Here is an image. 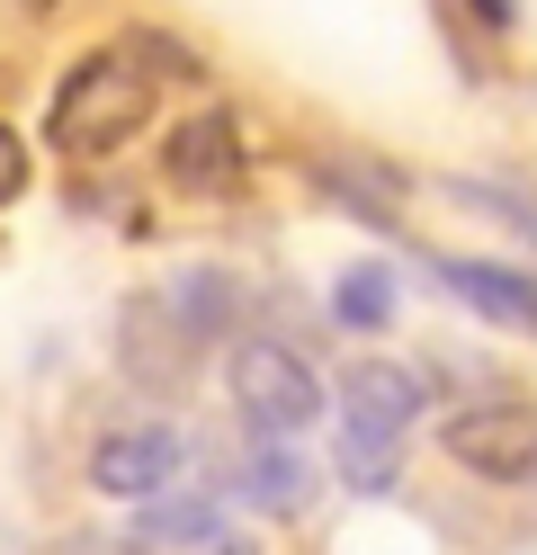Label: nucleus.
I'll list each match as a JSON object with an SVG mask.
<instances>
[{
    "label": "nucleus",
    "mask_w": 537,
    "mask_h": 555,
    "mask_svg": "<svg viewBox=\"0 0 537 555\" xmlns=\"http://www.w3.org/2000/svg\"><path fill=\"white\" fill-rule=\"evenodd\" d=\"M475 27H493V37H501V27H520V0H475Z\"/></svg>",
    "instance_id": "19"
},
{
    "label": "nucleus",
    "mask_w": 537,
    "mask_h": 555,
    "mask_svg": "<svg viewBox=\"0 0 537 555\" xmlns=\"http://www.w3.org/2000/svg\"><path fill=\"white\" fill-rule=\"evenodd\" d=\"M179 457H189V439H179L170 422H135V430H107L90 448V483L107 502H153V493H170Z\"/></svg>",
    "instance_id": "4"
},
{
    "label": "nucleus",
    "mask_w": 537,
    "mask_h": 555,
    "mask_svg": "<svg viewBox=\"0 0 537 555\" xmlns=\"http://www.w3.org/2000/svg\"><path fill=\"white\" fill-rule=\"evenodd\" d=\"M430 269H439V287L465 305V314H484L493 332L537 340V278L528 269H501V260H475V251H448V260H430Z\"/></svg>",
    "instance_id": "5"
},
{
    "label": "nucleus",
    "mask_w": 537,
    "mask_h": 555,
    "mask_svg": "<svg viewBox=\"0 0 537 555\" xmlns=\"http://www.w3.org/2000/svg\"><path fill=\"white\" fill-rule=\"evenodd\" d=\"M54 555H143V546H126V538H63Z\"/></svg>",
    "instance_id": "18"
},
{
    "label": "nucleus",
    "mask_w": 537,
    "mask_h": 555,
    "mask_svg": "<svg viewBox=\"0 0 537 555\" xmlns=\"http://www.w3.org/2000/svg\"><path fill=\"white\" fill-rule=\"evenodd\" d=\"M197 555H260V546H251V538H233V529H225V538H206Z\"/></svg>",
    "instance_id": "20"
},
{
    "label": "nucleus",
    "mask_w": 537,
    "mask_h": 555,
    "mask_svg": "<svg viewBox=\"0 0 537 555\" xmlns=\"http://www.w3.org/2000/svg\"><path fill=\"white\" fill-rule=\"evenodd\" d=\"M162 305H170V323L189 332L197 350H206V340H225V332H233V278H225V269H179Z\"/></svg>",
    "instance_id": "11"
},
{
    "label": "nucleus",
    "mask_w": 537,
    "mask_h": 555,
    "mask_svg": "<svg viewBox=\"0 0 537 555\" xmlns=\"http://www.w3.org/2000/svg\"><path fill=\"white\" fill-rule=\"evenodd\" d=\"M242 493L260 502V511H278V519H296L305 493H314V475L286 457V439H260V448H251V466H242Z\"/></svg>",
    "instance_id": "14"
},
{
    "label": "nucleus",
    "mask_w": 537,
    "mask_h": 555,
    "mask_svg": "<svg viewBox=\"0 0 537 555\" xmlns=\"http://www.w3.org/2000/svg\"><path fill=\"white\" fill-rule=\"evenodd\" d=\"M117 350H126V376H143V386H179V376L197 367V340L170 323V305H162V296H135V305H126Z\"/></svg>",
    "instance_id": "7"
},
{
    "label": "nucleus",
    "mask_w": 537,
    "mask_h": 555,
    "mask_svg": "<svg viewBox=\"0 0 537 555\" xmlns=\"http://www.w3.org/2000/svg\"><path fill=\"white\" fill-rule=\"evenodd\" d=\"M10 197H27V144L0 126V206H10Z\"/></svg>",
    "instance_id": "17"
},
{
    "label": "nucleus",
    "mask_w": 537,
    "mask_h": 555,
    "mask_svg": "<svg viewBox=\"0 0 537 555\" xmlns=\"http://www.w3.org/2000/svg\"><path fill=\"white\" fill-rule=\"evenodd\" d=\"M404 439H412V430H385V422L341 412V439H332L341 483H349V493H394V475H404Z\"/></svg>",
    "instance_id": "10"
},
{
    "label": "nucleus",
    "mask_w": 537,
    "mask_h": 555,
    "mask_svg": "<svg viewBox=\"0 0 537 555\" xmlns=\"http://www.w3.org/2000/svg\"><path fill=\"white\" fill-rule=\"evenodd\" d=\"M341 412L385 422V430H412L421 422V376L394 367V359H358V367H341Z\"/></svg>",
    "instance_id": "8"
},
{
    "label": "nucleus",
    "mask_w": 537,
    "mask_h": 555,
    "mask_svg": "<svg viewBox=\"0 0 537 555\" xmlns=\"http://www.w3.org/2000/svg\"><path fill=\"white\" fill-rule=\"evenodd\" d=\"M162 108V81L143 73V63L126 46H99L81 54L72 73L54 81V108H46V144L72 153V162H99V153H117L126 134H143Z\"/></svg>",
    "instance_id": "1"
},
{
    "label": "nucleus",
    "mask_w": 537,
    "mask_h": 555,
    "mask_svg": "<svg viewBox=\"0 0 537 555\" xmlns=\"http://www.w3.org/2000/svg\"><path fill=\"white\" fill-rule=\"evenodd\" d=\"M448 457L465 475H484V483H528L537 475V403H511V395H493V403H465L448 412Z\"/></svg>",
    "instance_id": "3"
},
{
    "label": "nucleus",
    "mask_w": 537,
    "mask_h": 555,
    "mask_svg": "<svg viewBox=\"0 0 537 555\" xmlns=\"http://www.w3.org/2000/svg\"><path fill=\"white\" fill-rule=\"evenodd\" d=\"M18 10H27V18H54V0H18Z\"/></svg>",
    "instance_id": "21"
},
{
    "label": "nucleus",
    "mask_w": 537,
    "mask_h": 555,
    "mask_svg": "<svg viewBox=\"0 0 537 555\" xmlns=\"http://www.w3.org/2000/svg\"><path fill=\"white\" fill-rule=\"evenodd\" d=\"M332 323H349V332H385L394 323V269L385 260H349L332 278Z\"/></svg>",
    "instance_id": "13"
},
{
    "label": "nucleus",
    "mask_w": 537,
    "mask_h": 555,
    "mask_svg": "<svg viewBox=\"0 0 537 555\" xmlns=\"http://www.w3.org/2000/svg\"><path fill=\"white\" fill-rule=\"evenodd\" d=\"M314 189L322 197H341L349 216H368V224H394V197H404V180L394 170H376V162H314Z\"/></svg>",
    "instance_id": "12"
},
{
    "label": "nucleus",
    "mask_w": 537,
    "mask_h": 555,
    "mask_svg": "<svg viewBox=\"0 0 537 555\" xmlns=\"http://www.w3.org/2000/svg\"><path fill=\"white\" fill-rule=\"evenodd\" d=\"M206 538H225V493H153L143 519H135V546H143V555H153V546L197 555Z\"/></svg>",
    "instance_id": "9"
},
{
    "label": "nucleus",
    "mask_w": 537,
    "mask_h": 555,
    "mask_svg": "<svg viewBox=\"0 0 537 555\" xmlns=\"http://www.w3.org/2000/svg\"><path fill=\"white\" fill-rule=\"evenodd\" d=\"M225 386L242 403V422L260 430V439H296L314 412H322V376L286 350V340H233V367H225Z\"/></svg>",
    "instance_id": "2"
},
{
    "label": "nucleus",
    "mask_w": 537,
    "mask_h": 555,
    "mask_svg": "<svg viewBox=\"0 0 537 555\" xmlns=\"http://www.w3.org/2000/svg\"><path fill=\"white\" fill-rule=\"evenodd\" d=\"M448 197H465V206H484V216H501V224H511V233L528 242V251H537V206H528L520 189H484V180H448Z\"/></svg>",
    "instance_id": "16"
},
{
    "label": "nucleus",
    "mask_w": 537,
    "mask_h": 555,
    "mask_svg": "<svg viewBox=\"0 0 537 555\" xmlns=\"http://www.w3.org/2000/svg\"><path fill=\"white\" fill-rule=\"evenodd\" d=\"M126 54H135L153 81H162V73H170V81H206V54H197V46H179V37H162V27H135Z\"/></svg>",
    "instance_id": "15"
},
{
    "label": "nucleus",
    "mask_w": 537,
    "mask_h": 555,
    "mask_svg": "<svg viewBox=\"0 0 537 555\" xmlns=\"http://www.w3.org/2000/svg\"><path fill=\"white\" fill-rule=\"evenodd\" d=\"M162 180L179 189V197H233L242 189V134H233V117H189L170 134V153H162Z\"/></svg>",
    "instance_id": "6"
}]
</instances>
